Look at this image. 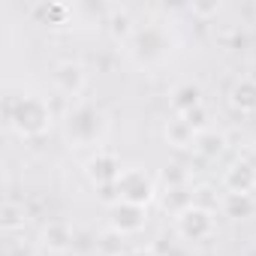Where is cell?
<instances>
[{
  "label": "cell",
  "mask_w": 256,
  "mask_h": 256,
  "mask_svg": "<svg viewBox=\"0 0 256 256\" xmlns=\"http://www.w3.org/2000/svg\"><path fill=\"white\" fill-rule=\"evenodd\" d=\"M4 120L18 139H40L52 130L54 112L40 94H6L4 96Z\"/></svg>",
  "instance_id": "obj_1"
},
{
  "label": "cell",
  "mask_w": 256,
  "mask_h": 256,
  "mask_svg": "<svg viewBox=\"0 0 256 256\" xmlns=\"http://www.w3.org/2000/svg\"><path fill=\"white\" fill-rule=\"evenodd\" d=\"M106 112L90 100H76L64 114V136L72 148H102L100 139L106 136Z\"/></svg>",
  "instance_id": "obj_2"
},
{
  "label": "cell",
  "mask_w": 256,
  "mask_h": 256,
  "mask_svg": "<svg viewBox=\"0 0 256 256\" xmlns=\"http://www.w3.org/2000/svg\"><path fill=\"white\" fill-rule=\"evenodd\" d=\"M126 46H130L133 60L142 64V66L160 64V60H166V58L172 54V36H169V30L160 28V24H145V28L139 24L136 34H133V40L126 42Z\"/></svg>",
  "instance_id": "obj_3"
},
{
  "label": "cell",
  "mask_w": 256,
  "mask_h": 256,
  "mask_svg": "<svg viewBox=\"0 0 256 256\" xmlns=\"http://www.w3.org/2000/svg\"><path fill=\"white\" fill-rule=\"evenodd\" d=\"M175 235L190 244H205L217 235V214L211 205H187L181 214H175Z\"/></svg>",
  "instance_id": "obj_4"
},
{
  "label": "cell",
  "mask_w": 256,
  "mask_h": 256,
  "mask_svg": "<svg viewBox=\"0 0 256 256\" xmlns=\"http://www.w3.org/2000/svg\"><path fill=\"white\" fill-rule=\"evenodd\" d=\"M114 196H118V202H130V205L148 208L157 199V181L142 166H124L120 178L114 181Z\"/></svg>",
  "instance_id": "obj_5"
},
{
  "label": "cell",
  "mask_w": 256,
  "mask_h": 256,
  "mask_svg": "<svg viewBox=\"0 0 256 256\" xmlns=\"http://www.w3.org/2000/svg\"><path fill=\"white\" fill-rule=\"evenodd\" d=\"M124 166H120V157L112 151V148H96L88 163H84V178L96 187V190H106V187H114V181L120 178Z\"/></svg>",
  "instance_id": "obj_6"
},
{
  "label": "cell",
  "mask_w": 256,
  "mask_h": 256,
  "mask_svg": "<svg viewBox=\"0 0 256 256\" xmlns=\"http://www.w3.org/2000/svg\"><path fill=\"white\" fill-rule=\"evenodd\" d=\"M52 84H54V90L60 96H66L72 102L76 100H84L82 96L84 88H88V70H84V64H78V60H60V64H54Z\"/></svg>",
  "instance_id": "obj_7"
},
{
  "label": "cell",
  "mask_w": 256,
  "mask_h": 256,
  "mask_svg": "<svg viewBox=\"0 0 256 256\" xmlns=\"http://www.w3.org/2000/svg\"><path fill=\"white\" fill-rule=\"evenodd\" d=\"M220 184H223V193H232V196H253L256 193V169L244 157V151L223 169Z\"/></svg>",
  "instance_id": "obj_8"
},
{
  "label": "cell",
  "mask_w": 256,
  "mask_h": 256,
  "mask_svg": "<svg viewBox=\"0 0 256 256\" xmlns=\"http://www.w3.org/2000/svg\"><path fill=\"white\" fill-rule=\"evenodd\" d=\"M145 223H148V208H139V205H130V202H114L108 208V226L120 238L142 232Z\"/></svg>",
  "instance_id": "obj_9"
},
{
  "label": "cell",
  "mask_w": 256,
  "mask_h": 256,
  "mask_svg": "<svg viewBox=\"0 0 256 256\" xmlns=\"http://www.w3.org/2000/svg\"><path fill=\"white\" fill-rule=\"evenodd\" d=\"M229 108L238 112V114H256V78L253 76H241L232 82L229 94Z\"/></svg>",
  "instance_id": "obj_10"
},
{
  "label": "cell",
  "mask_w": 256,
  "mask_h": 256,
  "mask_svg": "<svg viewBox=\"0 0 256 256\" xmlns=\"http://www.w3.org/2000/svg\"><path fill=\"white\" fill-rule=\"evenodd\" d=\"M40 244H42L52 256L70 253V247H72V229H70V223H64V220H48V223L42 226V232H40Z\"/></svg>",
  "instance_id": "obj_11"
},
{
  "label": "cell",
  "mask_w": 256,
  "mask_h": 256,
  "mask_svg": "<svg viewBox=\"0 0 256 256\" xmlns=\"http://www.w3.org/2000/svg\"><path fill=\"white\" fill-rule=\"evenodd\" d=\"M169 106H172L175 118H184V114H190L193 108H202V106H205V102H202V88L193 84V82L175 84L172 94H169Z\"/></svg>",
  "instance_id": "obj_12"
},
{
  "label": "cell",
  "mask_w": 256,
  "mask_h": 256,
  "mask_svg": "<svg viewBox=\"0 0 256 256\" xmlns=\"http://www.w3.org/2000/svg\"><path fill=\"white\" fill-rule=\"evenodd\" d=\"M136 22H133V16H130V10L126 6H112L108 10V34H112V40H118V42H130L133 40V34H136Z\"/></svg>",
  "instance_id": "obj_13"
},
{
  "label": "cell",
  "mask_w": 256,
  "mask_h": 256,
  "mask_svg": "<svg viewBox=\"0 0 256 256\" xmlns=\"http://www.w3.org/2000/svg\"><path fill=\"white\" fill-rule=\"evenodd\" d=\"M193 151L202 157V160H217V157H223V151H226V133H220V130H205V133H199L196 136V145H193Z\"/></svg>",
  "instance_id": "obj_14"
},
{
  "label": "cell",
  "mask_w": 256,
  "mask_h": 256,
  "mask_svg": "<svg viewBox=\"0 0 256 256\" xmlns=\"http://www.w3.org/2000/svg\"><path fill=\"white\" fill-rule=\"evenodd\" d=\"M166 142H169L172 148H178V151L193 148V145H196V130H193L184 118H172V120L166 124Z\"/></svg>",
  "instance_id": "obj_15"
},
{
  "label": "cell",
  "mask_w": 256,
  "mask_h": 256,
  "mask_svg": "<svg viewBox=\"0 0 256 256\" xmlns=\"http://www.w3.org/2000/svg\"><path fill=\"white\" fill-rule=\"evenodd\" d=\"M256 211V199L253 196H232V193H223L220 196V214L223 217H232V220H244Z\"/></svg>",
  "instance_id": "obj_16"
},
{
  "label": "cell",
  "mask_w": 256,
  "mask_h": 256,
  "mask_svg": "<svg viewBox=\"0 0 256 256\" xmlns=\"http://www.w3.org/2000/svg\"><path fill=\"white\" fill-rule=\"evenodd\" d=\"M24 223H28V208H24V202L6 199L4 208H0V226H4V232H6V235H16L18 229H24Z\"/></svg>",
  "instance_id": "obj_17"
},
{
  "label": "cell",
  "mask_w": 256,
  "mask_h": 256,
  "mask_svg": "<svg viewBox=\"0 0 256 256\" xmlns=\"http://www.w3.org/2000/svg\"><path fill=\"white\" fill-rule=\"evenodd\" d=\"M36 12H46V24L52 28H64L70 18V6L64 4H48V6H36Z\"/></svg>",
  "instance_id": "obj_18"
},
{
  "label": "cell",
  "mask_w": 256,
  "mask_h": 256,
  "mask_svg": "<svg viewBox=\"0 0 256 256\" xmlns=\"http://www.w3.org/2000/svg\"><path fill=\"white\" fill-rule=\"evenodd\" d=\"M184 120L196 130V136L205 133V130H211V124H208V108H205V106H202V108H193L190 114H184Z\"/></svg>",
  "instance_id": "obj_19"
},
{
  "label": "cell",
  "mask_w": 256,
  "mask_h": 256,
  "mask_svg": "<svg viewBox=\"0 0 256 256\" xmlns=\"http://www.w3.org/2000/svg\"><path fill=\"white\" fill-rule=\"evenodd\" d=\"M190 12L199 16V18H208V16H217L220 12V4H193Z\"/></svg>",
  "instance_id": "obj_20"
},
{
  "label": "cell",
  "mask_w": 256,
  "mask_h": 256,
  "mask_svg": "<svg viewBox=\"0 0 256 256\" xmlns=\"http://www.w3.org/2000/svg\"><path fill=\"white\" fill-rule=\"evenodd\" d=\"M124 256H160V253H157L151 244H139V247H130Z\"/></svg>",
  "instance_id": "obj_21"
},
{
  "label": "cell",
  "mask_w": 256,
  "mask_h": 256,
  "mask_svg": "<svg viewBox=\"0 0 256 256\" xmlns=\"http://www.w3.org/2000/svg\"><path fill=\"white\" fill-rule=\"evenodd\" d=\"M244 157H247V160H250V163H253V169H256V151H253V148H250V151H244Z\"/></svg>",
  "instance_id": "obj_22"
}]
</instances>
